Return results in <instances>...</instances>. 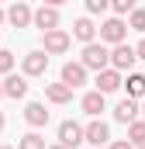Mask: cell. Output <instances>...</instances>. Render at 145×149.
Segmentation results:
<instances>
[{"instance_id": "26", "label": "cell", "mask_w": 145, "mask_h": 149, "mask_svg": "<svg viewBox=\"0 0 145 149\" xmlns=\"http://www.w3.org/2000/svg\"><path fill=\"white\" fill-rule=\"evenodd\" d=\"M135 52H138V59H145V38L138 42V45H135Z\"/></svg>"}, {"instance_id": "28", "label": "cell", "mask_w": 145, "mask_h": 149, "mask_svg": "<svg viewBox=\"0 0 145 149\" xmlns=\"http://www.w3.org/2000/svg\"><path fill=\"white\" fill-rule=\"evenodd\" d=\"M3 21H7V10H3V7H0V24H3Z\"/></svg>"}, {"instance_id": "14", "label": "cell", "mask_w": 145, "mask_h": 149, "mask_svg": "<svg viewBox=\"0 0 145 149\" xmlns=\"http://www.w3.org/2000/svg\"><path fill=\"white\" fill-rule=\"evenodd\" d=\"M62 83H69L72 90L83 87V83H86V66H83V63H66V66H62Z\"/></svg>"}, {"instance_id": "20", "label": "cell", "mask_w": 145, "mask_h": 149, "mask_svg": "<svg viewBox=\"0 0 145 149\" xmlns=\"http://www.w3.org/2000/svg\"><path fill=\"white\" fill-rule=\"evenodd\" d=\"M17 149H48V146H45V139H41L38 132H28V135H21Z\"/></svg>"}, {"instance_id": "25", "label": "cell", "mask_w": 145, "mask_h": 149, "mask_svg": "<svg viewBox=\"0 0 145 149\" xmlns=\"http://www.w3.org/2000/svg\"><path fill=\"white\" fill-rule=\"evenodd\" d=\"M107 149H135L128 139H117V142H107Z\"/></svg>"}, {"instance_id": "23", "label": "cell", "mask_w": 145, "mask_h": 149, "mask_svg": "<svg viewBox=\"0 0 145 149\" xmlns=\"http://www.w3.org/2000/svg\"><path fill=\"white\" fill-rule=\"evenodd\" d=\"M128 24H131L135 31H145V10H142V7H135V10H131V21H128Z\"/></svg>"}, {"instance_id": "19", "label": "cell", "mask_w": 145, "mask_h": 149, "mask_svg": "<svg viewBox=\"0 0 145 149\" xmlns=\"http://www.w3.org/2000/svg\"><path fill=\"white\" fill-rule=\"evenodd\" d=\"M128 142L135 149L145 146V121H131V125H128Z\"/></svg>"}, {"instance_id": "18", "label": "cell", "mask_w": 145, "mask_h": 149, "mask_svg": "<svg viewBox=\"0 0 145 149\" xmlns=\"http://www.w3.org/2000/svg\"><path fill=\"white\" fill-rule=\"evenodd\" d=\"M124 87H128V97L142 101V97H145V73H128V80H124Z\"/></svg>"}, {"instance_id": "10", "label": "cell", "mask_w": 145, "mask_h": 149, "mask_svg": "<svg viewBox=\"0 0 145 149\" xmlns=\"http://www.w3.org/2000/svg\"><path fill=\"white\" fill-rule=\"evenodd\" d=\"M97 24L90 21V17H79V21H72V38L76 42H83V45H90V42H97Z\"/></svg>"}, {"instance_id": "1", "label": "cell", "mask_w": 145, "mask_h": 149, "mask_svg": "<svg viewBox=\"0 0 145 149\" xmlns=\"http://www.w3.org/2000/svg\"><path fill=\"white\" fill-rule=\"evenodd\" d=\"M79 63L86 66V70H107L110 66V49L104 42H90V45H83V56H79Z\"/></svg>"}, {"instance_id": "34", "label": "cell", "mask_w": 145, "mask_h": 149, "mask_svg": "<svg viewBox=\"0 0 145 149\" xmlns=\"http://www.w3.org/2000/svg\"><path fill=\"white\" fill-rule=\"evenodd\" d=\"M138 149H145V146H138Z\"/></svg>"}, {"instance_id": "9", "label": "cell", "mask_w": 145, "mask_h": 149, "mask_svg": "<svg viewBox=\"0 0 145 149\" xmlns=\"http://www.w3.org/2000/svg\"><path fill=\"white\" fill-rule=\"evenodd\" d=\"M35 28L41 31H52V28H59V7H48V3H41L35 10Z\"/></svg>"}, {"instance_id": "4", "label": "cell", "mask_w": 145, "mask_h": 149, "mask_svg": "<svg viewBox=\"0 0 145 149\" xmlns=\"http://www.w3.org/2000/svg\"><path fill=\"white\" fill-rule=\"evenodd\" d=\"M135 63H138V52H135V45L121 42V45H114V49H110V66H114V70H121V73H124V70H131Z\"/></svg>"}, {"instance_id": "5", "label": "cell", "mask_w": 145, "mask_h": 149, "mask_svg": "<svg viewBox=\"0 0 145 149\" xmlns=\"http://www.w3.org/2000/svg\"><path fill=\"white\" fill-rule=\"evenodd\" d=\"M59 142L66 149H76L79 142H86V128H83L79 121H62V125H59Z\"/></svg>"}, {"instance_id": "16", "label": "cell", "mask_w": 145, "mask_h": 149, "mask_svg": "<svg viewBox=\"0 0 145 149\" xmlns=\"http://www.w3.org/2000/svg\"><path fill=\"white\" fill-rule=\"evenodd\" d=\"M45 97H48L52 104H69L72 101V87L62 83V80H59V83H48V87H45Z\"/></svg>"}, {"instance_id": "32", "label": "cell", "mask_w": 145, "mask_h": 149, "mask_svg": "<svg viewBox=\"0 0 145 149\" xmlns=\"http://www.w3.org/2000/svg\"><path fill=\"white\" fill-rule=\"evenodd\" d=\"M3 149H17V146H3Z\"/></svg>"}, {"instance_id": "15", "label": "cell", "mask_w": 145, "mask_h": 149, "mask_svg": "<svg viewBox=\"0 0 145 149\" xmlns=\"http://www.w3.org/2000/svg\"><path fill=\"white\" fill-rule=\"evenodd\" d=\"M24 121H28L31 128H41V125H48V111H45V104H41V101H31V104L24 108Z\"/></svg>"}, {"instance_id": "31", "label": "cell", "mask_w": 145, "mask_h": 149, "mask_svg": "<svg viewBox=\"0 0 145 149\" xmlns=\"http://www.w3.org/2000/svg\"><path fill=\"white\" fill-rule=\"evenodd\" d=\"M0 128H3V111H0Z\"/></svg>"}, {"instance_id": "7", "label": "cell", "mask_w": 145, "mask_h": 149, "mask_svg": "<svg viewBox=\"0 0 145 149\" xmlns=\"http://www.w3.org/2000/svg\"><path fill=\"white\" fill-rule=\"evenodd\" d=\"M21 70H24V76H41L45 70H48V52H45V49L28 52V56L21 59Z\"/></svg>"}, {"instance_id": "8", "label": "cell", "mask_w": 145, "mask_h": 149, "mask_svg": "<svg viewBox=\"0 0 145 149\" xmlns=\"http://www.w3.org/2000/svg\"><path fill=\"white\" fill-rule=\"evenodd\" d=\"M117 87H124V80H121V70L107 66V70H100V73H97V90H100V94H114Z\"/></svg>"}, {"instance_id": "6", "label": "cell", "mask_w": 145, "mask_h": 149, "mask_svg": "<svg viewBox=\"0 0 145 149\" xmlns=\"http://www.w3.org/2000/svg\"><path fill=\"white\" fill-rule=\"evenodd\" d=\"M7 21L14 28H28V24H35V10L28 7V0H14L10 10H7Z\"/></svg>"}, {"instance_id": "30", "label": "cell", "mask_w": 145, "mask_h": 149, "mask_svg": "<svg viewBox=\"0 0 145 149\" xmlns=\"http://www.w3.org/2000/svg\"><path fill=\"white\" fill-rule=\"evenodd\" d=\"M0 97H7V94H3V83H0Z\"/></svg>"}, {"instance_id": "2", "label": "cell", "mask_w": 145, "mask_h": 149, "mask_svg": "<svg viewBox=\"0 0 145 149\" xmlns=\"http://www.w3.org/2000/svg\"><path fill=\"white\" fill-rule=\"evenodd\" d=\"M41 49L48 52V56H62V52H69L72 45V35L69 31H62V28H52V31H41Z\"/></svg>"}, {"instance_id": "13", "label": "cell", "mask_w": 145, "mask_h": 149, "mask_svg": "<svg viewBox=\"0 0 145 149\" xmlns=\"http://www.w3.org/2000/svg\"><path fill=\"white\" fill-rule=\"evenodd\" d=\"M86 142H90V146H107L110 142V128L100 118H93V121L86 125Z\"/></svg>"}, {"instance_id": "17", "label": "cell", "mask_w": 145, "mask_h": 149, "mask_svg": "<svg viewBox=\"0 0 145 149\" xmlns=\"http://www.w3.org/2000/svg\"><path fill=\"white\" fill-rule=\"evenodd\" d=\"M104 97L107 94H100V90H90V94H83V111L90 114V118H100V111H104Z\"/></svg>"}, {"instance_id": "24", "label": "cell", "mask_w": 145, "mask_h": 149, "mask_svg": "<svg viewBox=\"0 0 145 149\" xmlns=\"http://www.w3.org/2000/svg\"><path fill=\"white\" fill-rule=\"evenodd\" d=\"M107 7H110V0H86V10L90 14H104Z\"/></svg>"}, {"instance_id": "29", "label": "cell", "mask_w": 145, "mask_h": 149, "mask_svg": "<svg viewBox=\"0 0 145 149\" xmlns=\"http://www.w3.org/2000/svg\"><path fill=\"white\" fill-rule=\"evenodd\" d=\"M48 149H66V146H62V142H55V146H48Z\"/></svg>"}, {"instance_id": "27", "label": "cell", "mask_w": 145, "mask_h": 149, "mask_svg": "<svg viewBox=\"0 0 145 149\" xmlns=\"http://www.w3.org/2000/svg\"><path fill=\"white\" fill-rule=\"evenodd\" d=\"M41 3H48V7H62L66 0H41Z\"/></svg>"}, {"instance_id": "21", "label": "cell", "mask_w": 145, "mask_h": 149, "mask_svg": "<svg viewBox=\"0 0 145 149\" xmlns=\"http://www.w3.org/2000/svg\"><path fill=\"white\" fill-rule=\"evenodd\" d=\"M110 7L117 10V17H124V14H131L138 7V0H110Z\"/></svg>"}, {"instance_id": "11", "label": "cell", "mask_w": 145, "mask_h": 149, "mask_svg": "<svg viewBox=\"0 0 145 149\" xmlns=\"http://www.w3.org/2000/svg\"><path fill=\"white\" fill-rule=\"evenodd\" d=\"M138 101L135 97H124V101H117V108H114V118L121 121V125H131V121H138Z\"/></svg>"}, {"instance_id": "3", "label": "cell", "mask_w": 145, "mask_h": 149, "mask_svg": "<svg viewBox=\"0 0 145 149\" xmlns=\"http://www.w3.org/2000/svg\"><path fill=\"white\" fill-rule=\"evenodd\" d=\"M124 35H128L124 17H107V21L100 24V42H104V45H121Z\"/></svg>"}, {"instance_id": "33", "label": "cell", "mask_w": 145, "mask_h": 149, "mask_svg": "<svg viewBox=\"0 0 145 149\" xmlns=\"http://www.w3.org/2000/svg\"><path fill=\"white\" fill-rule=\"evenodd\" d=\"M142 114H145V101H142Z\"/></svg>"}, {"instance_id": "12", "label": "cell", "mask_w": 145, "mask_h": 149, "mask_svg": "<svg viewBox=\"0 0 145 149\" xmlns=\"http://www.w3.org/2000/svg\"><path fill=\"white\" fill-rule=\"evenodd\" d=\"M3 94H7V97H14V101H21V97H28V76L7 73V80H3Z\"/></svg>"}, {"instance_id": "22", "label": "cell", "mask_w": 145, "mask_h": 149, "mask_svg": "<svg viewBox=\"0 0 145 149\" xmlns=\"http://www.w3.org/2000/svg\"><path fill=\"white\" fill-rule=\"evenodd\" d=\"M10 70H14V52H7V49H0V73L7 76Z\"/></svg>"}]
</instances>
